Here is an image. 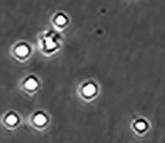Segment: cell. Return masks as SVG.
I'll list each match as a JSON object with an SVG mask.
<instances>
[{"instance_id":"3957f363","label":"cell","mask_w":165,"mask_h":143,"mask_svg":"<svg viewBox=\"0 0 165 143\" xmlns=\"http://www.w3.org/2000/svg\"><path fill=\"white\" fill-rule=\"evenodd\" d=\"M37 82L34 80V79L31 78L29 79L27 81V82L25 83V86L27 88H29V89H34L35 87L37 86Z\"/></svg>"},{"instance_id":"52a82bcc","label":"cell","mask_w":165,"mask_h":143,"mask_svg":"<svg viewBox=\"0 0 165 143\" xmlns=\"http://www.w3.org/2000/svg\"><path fill=\"white\" fill-rule=\"evenodd\" d=\"M57 22L59 23V24H63V23H64L65 22V18L64 17H62V16H60L58 18Z\"/></svg>"},{"instance_id":"ba28073f","label":"cell","mask_w":165,"mask_h":143,"mask_svg":"<svg viewBox=\"0 0 165 143\" xmlns=\"http://www.w3.org/2000/svg\"><path fill=\"white\" fill-rule=\"evenodd\" d=\"M47 46H48L49 48H53L54 47V43H53L51 40H48L47 41Z\"/></svg>"},{"instance_id":"277c9868","label":"cell","mask_w":165,"mask_h":143,"mask_svg":"<svg viewBox=\"0 0 165 143\" xmlns=\"http://www.w3.org/2000/svg\"><path fill=\"white\" fill-rule=\"evenodd\" d=\"M17 53L20 56H25L28 53V48L24 46H21L17 48Z\"/></svg>"},{"instance_id":"6da1fadb","label":"cell","mask_w":165,"mask_h":143,"mask_svg":"<svg viewBox=\"0 0 165 143\" xmlns=\"http://www.w3.org/2000/svg\"><path fill=\"white\" fill-rule=\"evenodd\" d=\"M95 93V86L93 84H88L84 88V93L87 96H91Z\"/></svg>"},{"instance_id":"7a4b0ae2","label":"cell","mask_w":165,"mask_h":143,"mask_svg":"<svg viewBox=\"0 0 165 143\" xmlns=\"http://www.w3.org/2000/svg\"><path fill=\"white\" fill-rule=\"evenodd\" d=\"M46 121H47L46 117L42 114H38V116H36L35 118H34L35 123L38 124V125H39V126H42L43 124H45V123H46Z\"/></svg>"},{"instance_id":"5b68a950","label":"cell","mask_w":165,"mask_h":143,"mask_svg":"<svg viewBox=\"0 0 165 143\" xmlns=\"http://www.w3.org/2000/svg\"><path fill=\"white\" fill-rule=\"evenodd\" d=\"M17 121H18V119H17V117L15 116L14 115H10L9 116H8L7 122L8 124H10V125L15 124L17 122Z\"/></svg>"},{"instance_id":"8992f818","label":"cell","mask_w":165,"mask_h":143,"mask_svg":"<svg viewBox=\"0 0 165 143\" xmlns=\"http://www.w3.org/2000/svg\"><path fill=\"white\" fill-rule=\"evenodd\" d=\"M136 127L138 129V130H144V129L146 127V125H145L144 122H139L136 124Z\"/></svg>"}]
</instances>
